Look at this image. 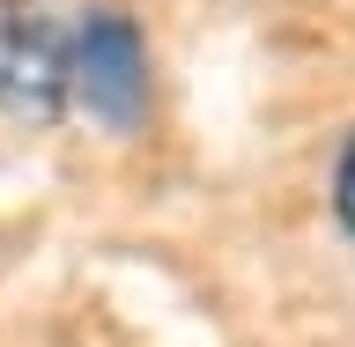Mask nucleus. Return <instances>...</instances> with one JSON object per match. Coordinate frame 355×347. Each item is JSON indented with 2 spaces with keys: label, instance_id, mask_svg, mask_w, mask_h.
I'll use <instances>...</instances> for the list:
<instances>
[{
  "label": "nucleus",
  "instance_id": "f257e3e1",
  "mask_svg": "<svg viewBox=\"0 0 355 347\" xmlns=\"http://www.w3.org/2000/svg\"><path fill=\"white\" fill-rule=\"evenodd\" d=\"M67 89L74 111H89L104 133H141L155 111V60L148 30L119 0H89L67 22Z\"/></svg>",
  "mask_w": 355,
  "mask_h": 347
},
{
  "label": "nucleus",
  "instance_id": "f03ea898",
  "mask_svg": "<svg viewBox=\"0 0 355 347\" xmlns=\"http://www.w3.org/2000/svg\"><path fill=\"white\" fill-rule=\"evenodd\" d=\"M67 22L74 8H44V0H0V118L22 126H52L74 111L67 89Z\"/></svg>",
  "mask_w": 355,
  "mask_h": 347
},
{
  "label": "nucleus",
  "instance_id": "7ed1b4c3",
  "mask_svg": "<svg viewBox=\"0 0 355 347\" xmlns=\"http://www.w3.org/2000/svg\"><path fill=\"white\" fill-rule=\"evenodd\" d=\"M333 222H340V237L355 244V133L340 141V155H333Z\"/></svg>",
  "mask_w": 355,
  "mask_h": 347
},
{
  "label": "nucleus",
  "instance_id": "20e7f679",
  "mask_svg": "<svg viewBox=\"0 0 355 347\" xmlns=\"http://www.w3.org/2000/svg\"><path fill=\"white\" fill-rule=\"evenodd\" d=\"M82 8H89V0H82Z\"/></svg>",
  "mask_w": 355,
  "mask_h": 347
}]
</instances>
